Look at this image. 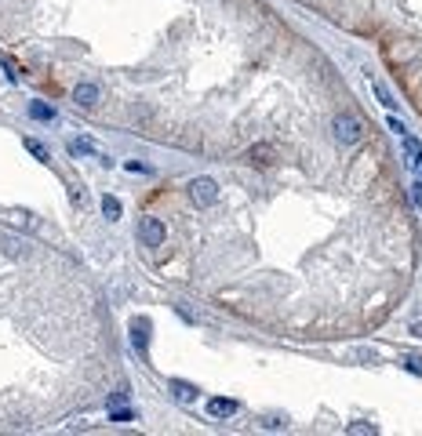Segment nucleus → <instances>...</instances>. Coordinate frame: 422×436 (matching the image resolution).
Listing matches in <instances>:
<instances>
[{
  "label": "nucleus",
  "instance_id": "4468645a",
  "mask_svg": "<svg viewBox=\"0 0 422 436\" xmlns=\"http://www.w3.org/2000/svg\"><path fill=\"white\" fill-rule=\"evenodd\" d=\"M30 113H33L37 120H51V117H55V109H48L44 102H33V105H30Z\"/></svg>",
  "mask_w": 422,
  "mask_h": 436
},
{
  "label": "nucleus",
  "instance_id": "0eeeda50",
  "mask_svg": "<svg viewBox=\"0 0 422 436\" xmlns=\"http://www.w3.org/2000/svg\"><path fill=\"white\" fill-rule=\"evenodd\" d=\"M207 414L211 418H229V414H237V400H222V397L207 400Z\"/></svg>",
  "mask_w": 422,
  "mask_h": 436
},
{
  "label": "nucleus",
  "instance_id": "9d476101",
  "mask_svg": "<svg viewBox=\"0 0 422 436\" xmlns=\"http://www.w3.org/2000/svg\"><path fill=\"white\" fill-rule=\"evenodd\" d=\"M120 200H117V196H102V214L106 218H110V222H113V218H120Z\"/></svg>",
  "mask_w": 422,
  "mask_h": 436
},
{
  "label": "nucleus",
  "instance_id": "9b49d317",
  "mask_svg": "<svg viewBox=\"0 0 422 436\" xmlns=\"http://www.w3.org/2000/svg\"><path fill=\"white\" fill-rule=\"evenodd\" d=\"M371 87H375V95H378V102H383L386 109H393L397 102H393V95H390V87L383 84V80H371Z\"/></svg>",
  "mask_w": 422,
  "mask_h": 436
},
{
  "label": "nucleus",
  "instance_id": "aec40b11",
  "mask_svg": "<svg viewBox=\"0 0 422 436\" xmlns=\"http://www.w3.org/2000/svg\"><path fill=\"white\" fill-rule=\"evenodd\" d=\"M415 204L422 207V182H415Z\"/></svg>",
  "mask_w": 422,
  "mask_h": 436
},
{
  "label": "nucleus",
  "instance_id": "6ab92c4d",
  "mask_svg": "<svg viewBox=\"0 0 422 436\" xmlns=\"http://www.w3.org/2000/svg\"><path fill=\"white\" fill-rule=\"evenodd\" d=\"M390 127H393V131H397V135H404V131H408V127H404V124H400V120H397V117H390Z\"/></svg>",
  "mask_w": 422,
  "mask_h": 436
},
{
  "label": "nucleus",
  "instance_id": "1a4fd4ad",
  "mask_svg": "<svg viewBox=\"0 0 422 436\" xmlns=\"http://www.w3.org/2000/svg\"><path fill=\"white\" fill-rule=\"evenodd\" d=\"M172 392H175L179 404H193L197 400V389L189 385V382H179V378H172Z\"/></svg>",
  "mask_w": 422,
  "mask_h": 436
},
{
  "label": "nucleus",
  "instance_id": "20e7f679",
  "mask_svg": "<svg viewBox=\"0 0 422 436\" xmlns=\"http://www.w3.org/2000/svg\"><path fill=\"white\" fill-rule=\"evenodd\" d=\"M73 98H77V105H84V109H95V105H98V98H102V91H98V84L80 80V84L73 87Z\"/></svg>",
  "mask_w": 422,
  "mask_h": 436
},
{
  "label": "nucleus",
  "instance_id": "f257e3e1",
  "mask_svg": "<svg viewBox=\"0 0 422 436\" xmlns=\"http://www.w3.org/2000/svg\"><path fill=\"white\" fill-rule=\"evenodd\" d=\"M331 127H335V139H339L343 146H357L364 139V120L357 113H339Z\"/></svg>",
  "mask_w": 422,
  "mask_h": 436
},
{
  "label": "nucleus",
  "instance_id": "a211bd4d",
  "mask_svg": "<svg viewBox=\"0 0 422 436\" xmlns=\"http://www.w3.org/2000/svg\"><path fill=\"white\" fill-rule=\"evenodd\" d=\"M4 70H8L11 80H18V65H15V58H4Z\"/></svg>",
  "mask_w": 422,
  "mask_h": 436
},
{
  "label": "nucleus",
  "instance_id": "39448f33",
  "mask_svg": "<svg viewBox=\"0 0 422 436\" xmlns=\"http://www.w3.org/2000/svg\"><path fill=\"white\" fill-rule=\"evenodd\" d=\"M251 164H259V167H269V164H277V149L273 146H266V142H259V146H251Z\"/></svg>",
  "mask_w": 422,
  "mask_h": 436
},
{
  "label": "nucleus",
  "instance_id": "ddd939ff",
  "mask_svg": "<svg viewBox=\"0 0 422 436\" xmlns=\"http://www.w3.org/2000/svg\"><path fill=\"white\" fill-rule=\"evenodd\" d=\"M0 244H4V251H8L11 258H18V255H26V244H18V240H15V236H4V240H0Z\"/></svg>",
  "mask_w": 422,
  "mask_h": 436
},
{
  "label": "nucleus",
  "instance_id": "7ed1b4c3",
  "mask_svg": "<svg viewBox=\"0 0 422 436\" xmlns=\"http://www.w3.org/2000/svg\"><path fill=\"white\" fill-rule=\"evenodd\" d=\"M139 236H142L146 248H160L164 236H167V229H164L160 218H142V222H139Z\"/></svg>",
  "mask_w": 422,
  "mask_h": 436
},
{
  "label": "nucleus",
  "instance_id": "f8f14e48",
  "mask_svg": "<svg viewBox=\"0 0 422 436\" xmlns=\"http://www.w3.org/2000/svg\"><path fill=\"white\" fill-rule=\"evenodd\" d=\"M26 149H30V153H33V157H37V160H44V164H48V160H51V153H48V149H44V146H40V142H37V139H26Z\"/></svg>",
  "mask_w": 422,
  "mask_h": 436
},
{
  "label": "nucleus",
  "instance_id": "f03ea898",
  "mask_svg": "<svg viewBox=\"0 0 422 436\" xmlns=\"http://www.w3.org/2000/svg\"><path fill=\"white\" fill-rule=\"evenodd\" d=\"M189 200H193L197 207H211L219 200V182L215 179H193L189 182Z\"/></svg>",
  "mask_w": 422,
  "mask_h": 436
},
{
  "label": "nucleus",
  "instance_id": "423d86ee",
  "mask_svg": "<svg viewBox=\"0 0 422 436\" xmlns=\"http://www.w3.org/2000/svg\"><path fill=\"white\" fill-rule=\"evenodd\" d=\"M132 342H135L139 353H146V345H150V320H146V316L132 323Z\"/></svg>",
  "mask_w": 422,
  "mask_h": 436
},
{
  "label": "nucleus",
  "instance_id": "6e6552de",
  "mask_svg": "<svg viewBox=\"0 0 422 436\" xmlns=\"http://www.w3.org/2000/svg\"><path fill=\"white\" fill-rule=\"evenodd\" d=\"M70 153H73V157H98V160L110 164V157H102V153H98L88 139H73V142H70Z\"/></svg>",
  "mask_w": 422,
  "mask_h": 436
},
{
  "label": "nucleus",
  "instance_id": "dca6fc26",
  "mask_svg": "<svg viewBox=\"0 0 422 436\" xmlns=\"http://www.w3.org/2000/svg\"><path fill=\"white\" fill-rule=\"evenodd\" d=\"M135 414L132 411H110V422H132Z\"/></svg>",
  "mask_w": 422,
  "mask_h": 436
},
{
  "label": "nucleus",
  "instance_id": "2eb2a0df",
  "mask_svg": "<svg viewBox=\"0 0 422 436\" xmlns=\"http://www.w3.org/2000/svg\"><path fill=\"white\" fill-rule=\"evenodd\" d=\"M350 432H353V436H368V432H378V429H375V425H368V422H353V425H350Z\"/></svg>",
  "mask_w": 422,
  "mask_h": 436
},
{
  "label": "nucleus",
  "instance_id": "f3484780",
  "mask_svg": "<svg viewBox=\"0 0 422 436\" xmlns=\"http://www.w3.org/2000/svg\"><path fill=\"white\" fill-rule=\"evenodd\" d=\"M404 364H408L411 375H422V360H418V357H404Z\"/></svg>",
  "mask_w": 422,
  "mask_h": 436
}]
</instances>
